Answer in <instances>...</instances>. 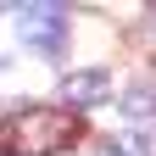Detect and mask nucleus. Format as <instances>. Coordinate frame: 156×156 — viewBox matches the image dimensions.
<instances>
[{"instance_id":"f257e3e1","label":"nucleus","mask_w":156,"mask_h":156,"mask_svg":"<svg viewBox=\"0 0 156 156\" xmlns=\"http://www.w3.org/2000/svg\"><path fill=\"white\" fill-rule=\"evenodd\" d=\"M78 117L67 106H17L0 112V156H62L78 145Z\"/></svg>"},{"instance_id":"20e7f679","label":"nucleus","mask_w":156,"mask_h":156,"mask_svg":"<svg viewBox=\"0 0 156 156\" xmlns=\"http://www.w3.org/2000/svg\"><path fill=\"white\" fill-rule=\"evenodd\" d=\"M123 112H128V117H151V112H156V84H151V78H145V84H134V89H128V101H123Z\"/></svg>"},{"instance_id":"7ed1b4c3","label":"nucleus","mask_w":156,"mask_h":156,"mask_svg":"<svg viewBox=\"0 0 156 156\" xmlns=\"http://www.w3.org/2000/svg\"><path fill=\"white\" fill-rule=\"evenodd\" d=\"M106 95H112V73L106 67H84V73H67L62 78V101L78 106V112H84V106H101Z\"/></svg>"},{"instance_id":"f03ea898","label":"nucleus","mask_w":156,"mask_h":156,"mask_svg":"<svg viewBox=\"0 0 156 156\" xmlns=\"http://www.w3.org/2000/svg\"><path fill=\"white\" fill-rule=\"evenodd\" d=\"M17 39L39 56H62L67 50V11L62 6H23L17 11Z\"/></svg>"},{"instance_id":"39448f33","label":"nucleus","mask_w":156,"mask_h":156,"mask_svg":"<svg viewBox=\"0 0 156 156\" xmlns=\"http://www.w3.org/2000/svg\"><path fill=\"white\" fill-rule=\"evenodd\" d=\"M101 156H151V145H145V134H117L101 145Z\"/></svg>"}]
</instances>
